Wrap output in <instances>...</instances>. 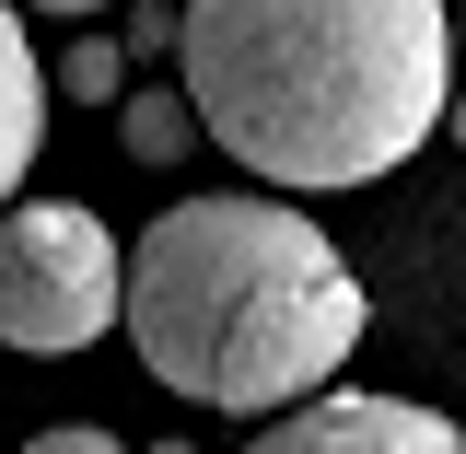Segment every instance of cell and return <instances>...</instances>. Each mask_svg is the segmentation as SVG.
Wrapping results in <instances>:
<instances>
[{"mask_svg":"<svg viewBox=\"0 0 466 454\" xmlns=\"http://www.w3.org/2000/svg\"><path fill=\"white\" fill-rule=\"evenodd\" d=\"M116 128H128V152H140V164H175V152L198 140V106H187L175 82H140V94L116 106Z\"/></svg>","mask_w":466,"mask_h":454,"instance_id":"cell-6","label":"cell"},{"mask_svg":"<svg viewBox=\"0 0 466 454\" xmlns=\"http://www.w3.org/2000/svg\"><path fill=\"white\" fill-rule=\"evenodd\" d=\"M128 349L187 408L291 419L339 397V361L361 349L373 303L350 257L291 198H175L128 257Z\"/></svg>","mask_w":466,"mask_h":454,"instance_id":"cell-2","label":"cell"},{"mask_svg":"<svg viewBox=\"0 0 466 454\" xmlns=\"http://www.w3.org/2000/svg\"><path fill=\"white\" fill-rule=\"evenodd\" d=\"M455 82L443 0H198L175 35V94L280 198H339L397 175Z\"/></svg>","mask_w":466,"mask_h":454,"instance_id":"cell-1","label":"cell"},{"mask_svg":"<svg viewBox=\"0 0 466 454\" xmlns=\"http://www.w3.org/2000/svg\"><path fill=\"white\" fill-rule=\"evenodd\" d=\"M175 35H187V12H152V0H140V12H128V35H116V47H128V58H152V47H175Z\"/></svg>","mask_w":466,"mask_h":454,"instance_id":"cell-9","label":"cell"},{"mask_svg":"<svg viewBox=\"0 0 466 454\" xmlns=\"http://www.w3.org/2000/svg\"><path fill=\"white\" fill-rule=\"evenodd\" d=\"M443 128H455V140H466V94H455V106H443Z\"/></svg>","mask_w":466,"mask_h":454,"instance_id":"cell-10","label":"cell"},{"mask_svg":"<svg viewBox=\"0 0 466 454\" xmlns=\"http://www.w3.org/2000/svg\"><path fill=\"white\" fill-rule=\"evenodd\" d=\"M58 94L70 106H128V47L116 35H82V47L58 58Z\"/></svg>","mask_w":466,"mask_h":454,"instance_id":"cell-7","label":"cell"},{"mask_svg":"<svg viewBox=\"0 0 466 454\" xmlns=\"http://www.w3.org/2000/svg\"><path fill=\"white\" fill-rule=\"evenodd\" d=\"M24 454H128V443H116V431H94V419H58V431H35Z\"/></svg>","mask_w":466,"mask_h":454,"instance_id":"cell-8","label":"cell"},{"mask_svg":"<svg viewBox=\"0 0 466 454\" xmlns=\"http://www.w3.org/2000/svg\"><path fill=\"white\" fill-rule=\"evenodd\" d=\"M35 128H47V70H35L24 12L0 0V210H12V187L35 175Z\"/></svg>","mask_w":466,"mask_h":454,"instance_id":"cell-5","label":"cell"},{"mask_svg":"<svg viewBox=\"0 0 466 454\" xmlns=\"http://www.w3.org/2000/svg\"><path fill=\"white\" fill-rule=\"evenodd\" d=\"M128 315V245L82 198H12L0 210V338L58 361Z\"/></svg>","mask_w":466,"mask_h":454,"instance_id":"cell-3","label":"cell"},{"mask_svg":"<svg viewBox=\"0 0 466 454\" xmlns=\"http://www.w3.org/2000/svg\"><path fill=\"white\" fill-rule=\"evenodd\" d=\"M245 454H466V431L443 408H420V397H361V385H339V397L268 419Z\"/></svg>","mask_w":466,"mask_h":454,"instance_id":"cell-4","label":"cell"}]
</instances>
